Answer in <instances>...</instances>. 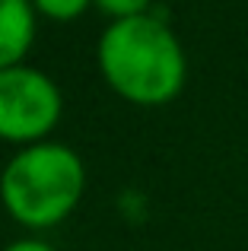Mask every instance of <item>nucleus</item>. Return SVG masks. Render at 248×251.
<instances>
[{
    "label": "nucleus",
    "instance_id": "f257e3e1",
    "mask_svg": "<svg viewBox=\"0 0 248 251\" xmlns=\"http://www.w3.org/2000/svg\"><path fill=\"white\" fill-rule=\"evenodd\" d=\"M96 64L121 99L143 108L172 102L188 80L185 48L156 13L108 23L96 42Z\"/></svg>",
    "mask_w": 248,
    "mask_h": 251
},
{
    "label": "nucleus",
    "instance_id": "f03ea898",
    "mask_svg": "<svg viewBox=\"0 0 248 251\" xmlns=\"http://www.w3.org/2000/svg\"><path fill=\"white\" fill-rule=\"evenodd\" d=\"M86 166L74 147L42 140L10 156L0 172V203L25 229H51L83 201Z\"/></svg>",
    "mask_w": 248,
    "mask_h": 251
},
{
    "label": "nucleus",
    "instance_id": "7ed1b4c3",
    "mask_svg": "<svg viewBox=\"0 0 248 251\" xmlns=\"http://www.w3.org/2000/svg\"><path fill=\"white\" fill-rule=\"evenodd\" d=\"M64 111V96L45 70L32 64L0 70V140L32 147L48 140Z\"/></svg>",
    "mask_w": 248,
    "mask_h": 251
},
{
    "label": "nucleus",
    "instance_id": "20e7f679",
    "mask_svg": "<svg viewBox=\"0 0 248 251\" xmlns=\"http://www.w3.org/2000/svg\"><path fill=\"white\" fill-rule=\"evenodd\" d=\"M32 0H0V70L25 64L38 29Z\"/></svg>",
    "mask_w": 248,
    "mask_h": 251
},
{
    "label": "nucleus",
    "instance_id": "39448f33",
    "mask_svg": "<svg viewBox=\"0 0 248 251\" xmlns=\"http://www.w3.org/2000/svg\"><path fill=\"white\" fill-rule=\"evenodd\" d=\"M32 6H35V13H42L48 19L67 23V19H76L80 13H86L93 6V0H32Z\"/></svg>",
    "mask_w": 248,
    "mask_h": 251
},
{
    "label": "nucleus",
    "instance_id": "423d86ee",
    "mask_svg": "<svg viewBox=\"0 0 248 251\" xmlns=\"http://www.w3.org/2000/svg\"><path fill=\"white\" fill-rule=\"evenodd\" d=\"M93 6L105 16H112V23L118 19H130V16H143V13H153V0H93Z\"/></svg>",
    "mask_w": 248,
    "mask_h": 251
},
{
    "label": "nucleus",
    "instance_id": "0eeeda50",
    "mask_svg": "<svg viewBox=\"0 0 248 251\" xmlns=\"http://www.w3.org/2000/svg\"><path fill=\"white\" fill-rule=\"evenodd\" d=\"M3 251H57L51 242H45V239H35V235H29V239H16V242H10Z\"/></svg>",
    "mask_w": 248,
    "mask_h": 251
}]
</instances>
